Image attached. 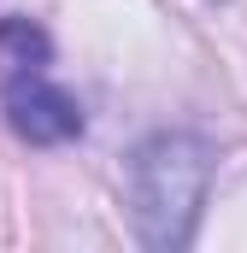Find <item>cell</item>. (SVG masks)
I'll return each instance as SVG.
<instances>
[{
    "label": "cell",
    "mask_w": 247,
    "mask_h": 253,
    "mask_svg": "<svg viewBox=\"0 0 247 253\" xmlns=\"http://www.w3.org/2000/svg\"><path fill=\"white\" fill-rule=\"evenodd\" d=\"M0 112L30 147H65L82 135V106L53 83V42L36 18H0Z\"/></svg>",
    "instance_id": "obj_2"
},
{
    "label": "cell",
    "mask_w": 247,
    "mask_h": 253,
    "mask_svg": "<svg viewBox=\"0 0 247 253\" xmlns=\"http://www.w3.org/2000/svg\"><path fill=\"white\" fill-rule=\"evenodd\" d=\"M218 153L194 129H159L129 153V218L147 248H188Z\"/></svg>",
    "instance_id": "obj_1"
}]
</instances>
